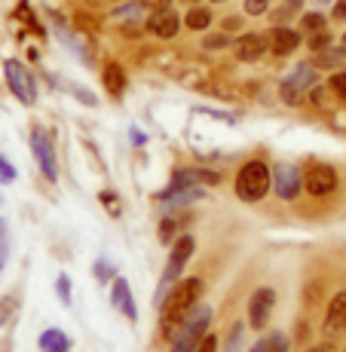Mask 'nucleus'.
Here are the masks:
<instances>
[{"instance_id": "nucleus-1", "label": "nucleus", "mask_w": 346, "mask_h": 352, "mask_svg": "<svg viewBox=\"0 0 346 352\" xmlns=\"http://www.w3.org/2000/svg\"><path fill=\"white\" fill-rule=\"evenodd\" d=\"M202 294V282L199 279H184L181 285H175L169 291L166 303H162V328H172V324L184 322L190 313L196 309V300Z\"/></svg>"}, {"instance_id": "nucleus-2", "label": "nucleus", "mask_w": 346, "mask_h": 352, "mask_svg": "<svg viewBox=\"0 0 346 352\" xmlns=\"http://www.w3.org/2000/svg\"><path fill=\"white\" fill-rule=\"evenodd\" d=\"M208 322H212V309L199 307L196 313H190L184 322H181L178 334L172 337V352H196V346L202 343L208 331Z\"/></svg>"}, {"instance_id": "nucleus-3", "label": "nucleus", "mask_w": 346, "mask_h": 352, "mask_svg": "<svg viewBox=\"0 0 346 352\" xmlns=\"http://www.w3.org/2000/svg\"><path fill=\"white\" fill-rule=\"evenodd\" d=\"M270 168L263 166V162H246V166L239 168V175H236V193H239V199L246 202H257L263 199L270 190Z\"/></svg>"}, {"instance_id": "nucleus-4", "label": "nucleus", "mask_w": 346, "mask_h": 352, "mask_svg": "<svg viewBox=\"0 0 346 352\" xmlns=\"http://www.w3.org/2000/svg\"><path fill=\"white\" fill-rule=\"evenodd\" d=\"M3 74H6V83H10L12 96L22 101V104H34V101H37V83H34L31 71L22 62L10 58V62L3 65Z\"/></svg>"}, {"instance_id": "nucleus-5", "label": "nucleus", "mask_w": 346, "mask_h": 352, "mask_svg": "<svg viewBox=\"0 0 346 352\" xmlns=\"http://www.w3.org/2000/svg\"><path fill=\"white\" fill-rule=\"evenodd\" d=\"M322 334L328 340H340L346 334V291L331 297L328 313H325V322H322Z\"/></svg>"}, {"instance_id": "nucleus-6", "label": "nucleus", "mask_w": 346, "mask_h": 352, "mask_svg": "<svg viewBox=\"0 0 346 352\" xmlns=\"http://www.w3.org/2000/svg\"><path fill=\"white\" fill-rule=\"evenodd\" d=\"M31 151H34V157H37V162H40V172H43L50 181H56L58 178L56 151H52V141H50V135H46L43 129H34L31 132Z\"/></svg>"}, {"instance_id": "nucleus-7", "label": "nucleus", "mask_w": 346, "mask_h": 352, "mask_svg": "<svg viewBox=\"0 0 346 352\" xmlns=\"http://www.w3.org/2000/svg\"><path fill=\"white\" fill-rule=\"evenodd\" d=\"M273 307H276V291L273 288H257L252 294V300H248V324L257 328V331L267 328Z\"/></svg>"}, {"instance_id": "nucleus-8", "label": "nucleus", "mask_w": 346, "mask_h": 352, "mask_svg": "<svg viewBox=\"0 0 346 352\" xmlns=\"http://www.w3.org/2000/svg\"><path fill=\"white\" fill-rule=\"evenodd\" d=\"M303 187H307L313 196H328V193H334L337 190V175H334V168L331 166H313L307 172V178H303Z\"/></svg>"}, {"instance_id": "nucleus-9", "label": "nucleus", "mask_w": 346, "mask_h": 352, "mask_svg": "<svg viewBox=\"0 0 346 352\" xmlns=\"http://www.w3.org/2000/svg\"><path fill=\"white\" fill-rule=\"evenodd\" d=\"M301 181L303 178H301V172H297V166L279 162V166L273 168V187L282 199H294L297 190H301Z\"/></svg>"}, {"instance_id": "nucleus-10", "label": "nucleus", "mask_w": 346, "mask_h": 352, "mask_svg": "<svg viewBox=\"0 0 346 352\" xmlns=\"http://www.w3.org/2000/svg\"><path fill=\"white\" fill-rule=\"evenodd\" d=\"M190 254H193V239L190 236H181L178 242H175L172 254H169V263H166V273H162V288L169 285V282L175 279V276L184 270V263L190 261Z\"/></svg>"}, {"instance_id": "nucleus-11", "label": "nucleus", "mask_w": 346, "mask_h": 352, "mask_svg": "<svg viewBox=\"0 0 346 352\" xmlns=\"http://www.w3.org/2000/svg\"><path fill=\"white\" fill-rule=\"evenodd\" d=\"M111 300H113V309L123 313L129 322L138 319V307H135V297H132V288H129L126 279H117L111 288Z\"/></svg>"}, {"instance_id": "nucleus-12", "label": "nucleus", "mask_w": 346, "mask_h": 352, "mask_svg": "<svg viewBox=\"0 0 346 352\" xmlns=\"http://www.w3.org/2000/svg\"><path fill=\"white\" fill-rule=\"evenodd\" d=\"M270 40L263 37V34H246V37H239V43H236V56L242 58V62H255V58H261L263 52H267Z\"/></svg>"}, {"instance_id": "nucleus-13", "label": "nucleus", "mask_w": 346, "mask_h": 352, "mask_svg": "<svg viewBox=\"0 0 346 352\" xmlns=\"http://www.w3.org/2000/svg\"><path fill=\"white\" fill-rule=\"evenodd\" d=\"M178 16H175L172 10H162V12H153V19L147 22V28H151L157 37H162V40H169V37H175L178 34Z\"/></svg>"}, {"instance_id": "nucleus-14", "label": "nucleus", "mask_w": 346, "mask_h": 352, "mask_svg": "<svg viewBox=\"0 0 346 352\" xmlns=\"http://www.w3.org/2000/svg\"><path fill=\"white\" fill-rule=\"evenodd\" d=\"M297 43H301V34H294L291 28H276L273 37H270V46H273L276 56H288V52H294Z\"/></svg>"}, {"instance_id": "nucleus-15", "label": "nucleus", "mask_w": 346, "mask_h": 352, "mask_svg": "<svg viewBox=\"0 0 346 352\" xmlns=\"http://www.w3.org/2000/svg\"><path fill=\"white\" fill-rule=\"evenodd\" d=\"M40 349L43 352H67L71 349V337L58 328H50V331L40 334Z\"/></svg>"}, {"instance_id": "nucleus-16", "label": "nucleus", "mask_w": 346, "mask_h": 352, "mask_svg": "<svg viewBox=\"0 0 346 352\" xmlns=\"http://www.w3.org/2000/svg\"><path fill=\"white\" fill-rule=\"evenodd\" d=\"M288 83L294 86V89H313V86L318 83V74H316V67L313 65H297L294 67V74L288 77Z\"/></svg>"}, {"instance_id": "nucleus-17", "label": "nucleus", "mask_w": 346, "mask_h": 352, "mask_svg": "<svg viewBox=\"0 0 346 352\" xmlns=\"http://www.w3.org/2000/svg\"><path fill=\"white\" fill-rule=\"evenodd\" d=\"M105 89L111 92V96H123V89H126V74H123V67H120L117 62H111L105 67Z\"/></svg>"}, {"instance_id": "nucleus-18", "label": "nucleus", "mask_w": 346, "mask_h": 352, "mask_svg": "<svg viewBox=\"0 0 346 352\" xmlns=\"http://www.w3.org/2000/svg\"><path fill=\"white\" fill-rule=\"evenodd\" d=\"M316 65L318 67H343L346 65V50L343 46H337V50H318Z\"/></svg>"}, {"instance_id": "nucleus-19", "label": "nucleus", "mask_w": 346, "mask_h": 352, "mask_svg": "<svg viewBox=\"0 0 346 352\" xmlns=\"http://www.w3.org/2000/svg\"><path fill=\"white\" fill-rule=\"evenodd\" d=\"M288 349V340H285V334H270L263 337V340H257L252 352H285Z\"/></svg>"}, {"instance_id": "nucleus-20", "label": "nucleus", "mask_w": 346, "mask_h": 352, "mask_svg": "<svg viewBox=\"0 0 346 352\" xmlns=\"http://www.w3.org/2000/svg\"><path fill=\"white\" fill-rule=\"evenodd\" d=\"M208 25H212V12H208V10H199V6H193V10L187 12V28L190 31H206Z\"/></svg>"}, {"instance_id": "nucleus-21", "label": "nucleus", "mask_w": 346, "mask_h": 352, "mask_svg": "<svg viewBox=\"0 0 346 352\" xmlns=\"http://www.w3.org/2000/svg\"><path fill=\"white\" fill-rule=\"evenodd\" d=\"M301 10H303V0H285L282 10H276V12H273V19H276V22H285V19L297 16Z\"/></svg>"}, {"instance_id": "nucleus-22", "label": "nucleus", "mask_w": 346, "mask_h": 352, "mask_svg": "<svg viewBox=\"0 0 346 352\" xmlns=\"http://www.w3.org/2000/svg\"><path fill=\"white\" fill-rule=\"evenodd\" d=\"M301 28L307 31V34H322L325 31V19L318 16V12H310V16L301 19Z\"/></svg>"}, {"instance_id": "nucleus-23", "label": "nucleus", "mask_w": 346, "mask_h": 352, "mask_svg": "<svg viewBox=\"0 0 346 352\" xmlns=\"http://www.w3.org/2000/svg\"><path fill=\"white\" fill-rule=\"evenodd\" d=\"M58 300L65 303V307H71V279H67V276H58Z\"/></svg>"}, {"instance_id": "nucleus-24", "label": "nucleus", "mask_w": 346, "mask_h": 352, "mask_svg": "<svg viewBox=\"0 0 346 352\" xmlns=\"http://www.w3.org/2000/svg\"><path fill=\"white\" fill-rule=\"evenodd\" d=\"M282 101H285V104H297V101H301V89H294L288 80L282 83Z\"/></svg>"}, {"instance_id": "nucleus-25", "label": "nucleus", "mask_w": 346, "mask_h": 352, "mask_svg": "<svg viewBox=\"0 0 346 352\" xmlns=\"http://www.w3.org/2000/svg\"><path fill=\"white\" fill-rule=\"evenodd\" d=\"M331 89H334L337 98L346 101V71L343 74H334V80H331Z\"/></svg>"}, {"instance_id": "nucleus-26", "label": "nucleus", "mask_w": 346, "mask_h": 352, "mask_svg": "<svg viewBox=\"0 0 346 352\" xmlns=\"http://www.w3.org/2000/svg\"><path fill=\"white\" fill-rule=\"evenodd\" d=\"M246 12L248 16H263L267 12V0H246Z\"/></svg>"}, {"instance_id": "nucleus-27", "label": "nucleus", "mask_w": 346, "mask_h": 352, "mask_svg": "<svg viewBox=\"0 0 346 352\" xmlns=\"http://www.w3.org/2000/svg\"><path fill=\"white\" fill-rule=\"evenodd\" d=\"M0 181H3V184H10V181H16V168L10 166V162H6L3 157H0Z\"/></svg>"}, {"instance_id": "nucleus-28", "label": "nucleus", "mask_w": 346, "mask_h": 352, "mask_svg": "<svg viewBox=\"0 0 346 352\" xmlns=\"http://www.w3.org/2000/svg\"><path fill=\"white\" fill-rule=\"evenodd\" d=\"M138 3L144 6V10H151V12H162V10H169L172 0H138Z\"/></svg>"}, {"instance_id": "nucleus-29", "label": "nucleus", "mask_w": 346, "mask_h": 352, "mask_svg": "<svg viewBox=\"0 0 346 352\" xmlns=\"http://www.w3.org/2000/svg\"><path fill=\"white\" fill-rule=\"evenodd\" d=\"M10 309H16V297H6V300L3 303H0V324H3L6 319H10Z\"/></svg>"}, {"instance_id": "nucleus-30", "label": "nucleus", "mask_w": 346, "mask_h": 352, "mask_svg": "<svg viewBox=\"0 0 346 352\" xmlns=\"http://www.w3.org/2000/svg\"><path fill=\"white\" fill-rule=\"evenodd\" d=\"M138 6H141V3H126V6H120V10H117V19H135V16H138Z\"/></svg>"}, {"instance_id": "nucleus-31", "label": "nucleus", "mask_w": 346, "mask_h": 352, "mask_svg": "<svg viewBox=\"0 0 346 352\" xmlns=\"http://www.w3.org/2000/svg\"><path fill=\"white\" fill-rule=\"evenodd\" d=\"M6 245H10L6 242V224L0 221V270H3V261H6Z\"/></svg>"}, {"instance_id": "nucleus-32", "label": "nucleus", "mask_w": 346, "mask_h": 352, "mask_svg": "<svg viewBox=\"0 0 346 352\" xmlns=\"http://www.w3.org/2000/svg\"><path fill=\"white\" fill-rule=\"evenodd\" d=\"M196 352H218V340H215V337H202V343L199 346H196Z\"/></svg>"}, {"instance_id": "nucleus-33", "label": "nucleus", "mask_w": 346, "mask_h": 352, "mask_svg": "<svg viewBox=\"0 0 346 352\" xmlns=\"http://www.w3.org/2000/svg\"><path fill=\"white\" fill-rule=\"evenodd\" d=\"M227 43H230V40L224 37V34H221V37H208V40H206V46H208V50H224V46H227Z\"/></svg>"}, {"instance_id": "nucleus-34", "label": "nucleus", "mask_w": 346, "mask_h": 352, "mask_svg": "<svg viewBox=\"0 0 346 352\" xmlns=\"http://www.w3.org/2000/svg\"><path fill=\"white\" fill-rule=\"evenodd\" d=\"M310 46H313L316 52H318V50H328V37H325V31H322V34H316L313 43H310Z\"/></svg>"}, {"instance_id": "nucleus-35", "label": "nucleus", "mask_w": 346, "mask_h": 352, "mask_svg": "<svg viewBox=\"0 0 346 352\" xmlns=\"http://www.w3.org/2000/svg\"><path fill=\"white\" fill-rule=\"evenodd\" d=\"M334 19H340V22H346V0H340V3L334 6Z\"/></svg>"}, {"instance_id": "nucleus-36", "label": "nucleus", "mask_w": 346, "mask_h": 352, "mask_svg": "<svg viewBox=\"0 0 346 352\" xmlns=\"http://www.w3.org/2000/svg\"><path fill=\"white\" fill-rule=\"evenodd\" d=\"M310 352H331L328 346H316V349H310Z\"/></svg>"}, {"instance_id": "nucleus-37", "label": "nucleus", "mask_w": 346, "mask_h": 352, "mask_svg": "<svg viewBox=\"0 0 346 352\" xmlns=\"http://www.w3.org/2000/svg\"><path fill=\"white\" fill-rule=\"evenodd\" d=\"M340 46H343V50H346V34H343V43H340Z\"/></svg>"}, {"instance_id": "nucleus-38", "label": "nucleus", "mask_w": 346, "mask_h": 352, "mask_svg": "<svg viewBox=\"0 0 346 352\" xmlns=\"http://www.w3.org/2000/svg\"><path fill=\"white\" fill-rule=\"evenodd\" d=\"M187 3H196V0H187Z\"/></svg>"}, {"instance_id": "nucleus-39", "label": "nucleus", "mask_w": 346, "mask_h": 352, "mask_svg": "<svg viewBox=\"0 0 346 352\" xmlns=\"http://www.w3.org/2000/svg\"><path fill=\"white\" fill-rule=\"evenodd\" d=\"M215 3H221V0H215Z\"/></svg>"}, {"instance_id": "nucleus-40", "label": "nucleus", "mask_w": 346, "mask_h": 352, "mask_svg": "<svg viewBox=\"0 0 346 352\" xmlns=\"http://www.w3.org/2000/svg\"><path fill=\"white\" fill-rule=\"evenodd\" d=\"M89 3H95V0H89Z\"/></svg>"}]
</instances>
